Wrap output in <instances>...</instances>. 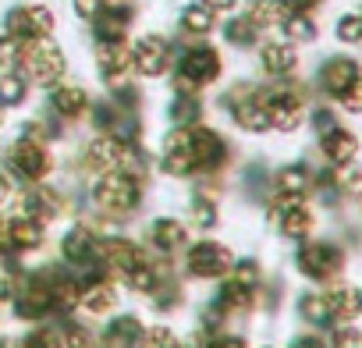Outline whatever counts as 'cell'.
Instances as JSON below:
<instances>
[{
  "label": "cell",
  "mask_w": 362,
  "mask_h": 348,
  "mask_svg": "<svg viewBox=\"0 0 362 348\" xmlns=\"http://www.w3.org/2000/svg\"><path fill=\"white\" fill-rule=\"evenodd\" d=\"M64 348H96V337L86 327H68L64 330Z\"/></svg>",
  "instance_id": "7bdbcfd3"
},
{
  "label": "cell",
  "mask_w": 362,
  "mask_h": 348,
  "mask_svg": "<svg viewBox=\"0 0 362 348\" xmlns=\"http://www.w3.org/2000/svg\"><path fill=\"white\" fill-rule=\"evenodd\" d=\"M54 281H57V274H50V270L25 277L22 291H15V309L22 320H40L54 309Z\"/></svg>",
  "instance_id": "5b68a950"
},
{
  "label": "cell",
  "mask_w": 362,
  "mask_h": 348,
  "mask_svg": "<svg viewBox=\"0 0 362 348\" xmlns=\"http://www.w3.org/2000/svg\"><path fill=\"white\" fill-rule=\"evenodd\" d=\"M61 256H64L68 263H75V267L93 263V256H96V235H93L89 228L75 224V228L61 238Z\"/></svg>",
  "instance_id": "d6986e66"
},
{
  "label": "cell",
  "mask_w": 362,
  "mask_h": 348,
  "mask_svg": "<svg viewBox=\"0 0 362 348\" xmlns=\"http://www.w3.org/2000/svg\"><path fill=\"white\" fill-rule=\"evenodd\" d=\"M320 82H323V89H327L330 96H341V93H348V89L358 82V64H355L351 57H334V61L323 64Z\"/></svg>",
  "instance_id": "ac0fdd59"
},
{
  "label": "cell",
  "mask_w": 362,
  "mask_h": 348,
  "mask_svg": "<svg viewBox=\"0 0 362 348\" xmlns=\"http://www.w3.org/2000/svg\"><path fill=\"white\" fill-rule=\"evenodd\" d=\"M25 71H29L33 82L54 89V86H61V79H64V71H68V61H64L61 47H54V43L43 40V43H36V47L25 54Z\"/></svg>",
  "instance_id": "ba28073f"
},
{
  "label": "cell",
  "mask_w": 362,
  "mask_h": 348,
  "mask_svg": "<svg viewBox=\"0 0 362 348\" xmlns=\"http://www.w3.org/2000/svg\"><path fill=\"white\" fill-rule=\"evenodd\" d=\"M263 103H267L270 128H277V132H295V128L302 124V96H298V93L281 89V93L267 96Z\"/></svg>",
  "instance_id": "5bb4252c"
},
{
  "label": "cell",
  "mask_w": 362,
  "mask_h": 348,
  "mask_svg": "<svg viewBox=\"0 0 362 348\" xmlns=\"http://www.w3.org/2000/svg\"><path fill=\"white\" fill-rule=\"evenodd\" d=\"M86 160H89L96 170H128V174H132L135 163L142 167V160L135 156V149H132L124 139H117V135H100V139H93Z\"/></svg>",
  "instance_id": "8992f818"
},
{
  "label": "cell",
  "mask_w": 362,
  "mask_h": 348,
  "mask_svg": "<svg viewBox=\"0 0 362 348\" xmlns=\"http://www.w3.org/2000/svg\"><path fill=\"white\" fill-rule=\"evenodd\" d=\"M252 302H256V288H249V284H242V281H235V277L221 284L217 309H224V313H249Z\"/></svg>",
  "instance_id": "83f0119b"
},
{
  "label": "cell",
  "mask_w": 362,
  "mask_h": 348,
  "mask_svg": "<svg viewBox=\"0 0 362 348\" xmlns=\"http://www.w3.org/2000/svg\"><path fill=\"white\" fill-rule=\"evenodd\" d=\"M235 267V253L221 242H196L189 249V274L203 281H217Z\"/></svg>",
  "instance_id": "9c48e42d"
},
{
  "label": "cell",
  "mask_w": 362,
  "mask_h": 348,
  "mask_svg": "<svg viewBox=\"0 0 362 348\" xmlns=\"http://www.w3.org/2000/svg\"><path fill=\"white\" fill-rule=\"evenodd\" d=\"M139 348H185V344H181V337L170 327H149V330H142Z\"/></svg>",
  "instance_id": "8d00e7d4"
},
{
  "label": "cell",
  "mask_w": 362,
  "mask_h": 348,
  "mask_svg": "<svg viewBox=\"0 0 362 348\" xmlns=\"http://www.w3.org/2000/svg\"><path fill=\"white\" fill-rule=\"evenodd\" d=\"M43 242H47V235H43V224L36 217L18 214L4 224V245L11 253H36V249H43Z\"/></svg>",
  "instance_id": "4fadbf2b"
},
{
  "label": "cell",
  "mask_w": 362,
  "mask_h": 348,
  "mask_svg": "<svg viewBox=\"0 0 362 348\" xmlns=\"http://www.w3.org/2000/svg\"><path fill=\"white\" fill-rule=\"evenodd\" d=\"M323 298H327L330 320H355L362 313V291L351 284H337V288L323 291Z\"/></svg>",
  "instance_id": "7402d4cb"
},
{
  "label": "cell",
  "mask_w": 362,
  "mask_h": 348,
  "mask_svg": "<svg viewBox=\"0 0 362 348\" xmlns=\"http://www.w3.org/2000/svg\"><path fill=\"white\" fill-rule=\"evenodd\" d=\"M203 4H206V8L217 15V11H231V8L238 4V0H203Z\"/></svg>",
  "instance_id": "f907efd6"
},
{
  "label": "cell",
  "mask_w": 362,
  "mask_h": 348,
  "mask_svg": "<svg viewBox=\"0 0 362 348\" xmlns=\"http://www.w3.org/2000/svg\"><path fill=\"white\" fill-rule=\"evenodd\" d=\"M341 267H344V256L330 242H309L298 249V270L313 281H330L341 274Z\"/></svg>",
  "instance_id": "30bf717a"
},
{
  "label": "cell",
  "mask_w": 362,
  "mask_h": 348,
  "mask_svg": "<svg viewBox=\"0 0 362 348\" xmlns=\"http://www.w3.org/2000/svg\"><path fill=\"white\" fill-rule=\"evenodd\" d=\"M231 270H235V281L256 288V281H259V263H256V260H235Z\"/></svg>",
  "instance_id": "b9f144b4"
},
{
  "label": "cell",
  "mask_w": 362,
  "mask_h": 348,
  "mask_svg": "<svg viewBox=\"0 0 362 348\" xmlns=\"http://www.w3.org/2000/svg\"><path fill=\"white\" fill-rule=\"evenodd\" d=\"M170 121L177 128H196V121H203V103L199 93H177L170 103Z\"/></svg>",
  "instance_id": "4dcf8cb0"
},
{
  "label": "cell",
  "mask_w": 362,
  "mask_h": 348,
  "mask_svg": "<svg viewBox=\"0 0 362 348\" xmlns=\"http://www.w3.org/2000/svg\"><path fill=\"white\" fill-rule=\"evenodd\" d=\"M177 25H181V33H185V36H206L214 29V11L206 4H189L185 11H181Z\"/></svg>",
  "instance_id": "1f68e13d"
},
{
  "label": "cell",
  "mask_w": 362,
  "mask_h": 348,
  "mask_svg": "<svg viewBox=\"0 0 362 348\" xmlns=\"http://www.w3.org/2000/svg\"><path fill=\"white\" fill-rule=\"evenodd\" d=\"M274 189H277V196H284V199H305V192H309V170H305L302 163L281 167Z\"/></svg>",
  "instance_id": "f1b7e54d"
},
{
  "label": "cell",
  "mask_w": 362,
  "mask_h": 348,
  "mask_svg": "<svg viewBox=\"0 0 362 348\" xmlns=\"http://www.w3.org/2000/svg\"><path fill=\"white\" fill-rule=\"evenodd\" d=\"M8 163H11V170L18 174V178L36 182V185L54 170L50 149L43 146V139H33V135H22V139L8 149Z\"/></svg>",
  "instance_id": "277c9868"
},
{
  "label": "cell",
  "mask_w": 362,
  "mask_h": 348,
  "mask_svg": "<svg viewBox=\"0 0 362 348\" xmlns=\"http://www.w3.org/2000/svg\"><path fill=\"white\" fill-rule=\"evenodd\" d=\"M11 196H15V185H11V178H8V174L0 170V207H4Z\"/></svg>",
  "instance_id": "681fc988"
},
{
  "label": "cell",
  "mask_w": 362,
  "mask_h": 348,
  "mask_svg": "<svg viewBox=\"0 0 362 348\" xmlns=\"http://www.w3.org/2000/svg\"><path fill=\"white\" fill-rule=\"evenodd\" d=\"M231 114H235V121H238V128L242 132H267L270 128V117H267V103L259 100V96H245V100H235L231 103Z\"/></svg>",
  "instance_id": "cb8c5ba5"
},
{
  "label": "cell",
  "mask_w": 362,
  "mask_h": 348,
  "mask_svg": "<svg viewBox=\"0 0 362 348\" xmlns=\"http://www.w3.org/2000/svg\"><path fill=\"white\" fill-rule=\"evenodd\" d=\"M228 40L235 43V47H249V43H256V25L249 22V15L245 18H235V22H228Z\"/></svg>",
  "instance_id": "74e56055"
},
{
  "label": "cell",
  "mask_w": 362,
  "mask_h": 348,
  "mask_svg": "<svg viewBox=\"0 0 362 348\" xmlns=\"http://www.w3.org/2000/svg\"><path fill=\"white\" fill-rule=\"evenodd\" d=\"M189 221H192L196 228L210 231V228H217V221H221V210H217V203H214V199H206V196H196V199L189 203Z\"/></svg>",
  "instance_id": "e575fe53"
},
{
  "label": "cell",
  "mask_w": 362,
  "mask_h": 348,
  "mask_svg": "<svg viewBox=\"0 0 362 348\" xmlns=\"http://www.w3.org/2000/svg\"><path fill=\"white\" fill-rule=\"evenodd\" d=\"M337 100L344 103V110H351V114H362V79H358V82H355L348 93H341Z\"/></svg>",
  "instance_id": "f6af8a7d"
},
{
  "label": "cell",
  "mask_w": 362,
  "mask_h": 348,
  "mask_svg": "<svg viewBox=\"0 0 362 348\" xmlns=\"http://www.w3.org/2000/svg\"><path fill=\"white\" fill-rule=\"evenodd\" d=\"M29 96V79L18 71H4L0 75V107H18Z\"/></svg>",
  "instance_id": "d6a6232c"
},
{
  "label": "cell",
  "mask_w": 362,
  "mask_h": 348,
  "mask_svg": "<svg viewBox=\"0 0 362 348\" xmlns=\"http://www.w3.org/2000/svg\"><path fill=\"white\" fill-rule=\"evenodd\" d=\"M142 330H146V327L139 323V316L124 313V316L110 320V327L103 330V344H107V348H139Z\"/></svg>",
  "instance_id": "603a6c76"
},
{
  "label": "cell",
  "mask_w": 362,
  "mask_h": 348,
  "mask_svg": "<svg viewBox=\"0 0 362 348\" xmlns=\"http://www.w3.org/2000/svg\"><path fill=\"white\" fill-rule=\"evenodd\" d=\"M93 199L107 214H128L139 203V182L128 170H100V178L93 185Z\"/></svg>",
  "instance_id": "3957f363"
},
{
  "label": "cell",
  "mask_w": 362,
  "mask_h": 348,
  "mask_svg": "<svg viewBox=\"0 0 362 348\" xmlns=\"http://www.w3.org/2000/svg\"><path fill=\"white\" fill-rule=\"evenodd\" d=\"M189 132H192V156H196V170H217V167L228 160V142H224L217 132L203 128V124H196V128H189Z\"/></svg>",
  "instance_id": "9a60e30c"
},
{
  "label": "cell",
  "mask_w": 362,
  "mask_h": 348,
  "mask_svg": "<svg viewBox=\"0 0 362 348\" xmlns=\"http://www.w3.org/2000/svg\"><path fill=\"white\" fill-rule=\"evenodd\" d=\"M93 25H96V36L100 40H121L128 33V25H132V11H128V4L100 8V15L93 18Z\"/></svg>",
  "instance_id": "d4e9b609"
},
{
  "label": "cell",
  "mask_w": 362,
  "mask_h": 348,
  "mask_svg": "<svg viewBox=\"0 0 362 348\" xmlns=\"http://www.w3.org/2000/svg\"><path fill=\"white\" fill-rule=\"evenodd\" d=\"M259 61H263V71H267V75H291L295 64H298L291 43H267V47L259 50Z\"/></svg>",
  "instance_id": "4316f807"
},
{
  "label": "cell",
  "mask_w": 362,
  "mask_h": 348,
  "mask_svg": "<svg viewBox=\"0 0 362 348\" xmlns=\"http://www.w3.org/2000/svg\"><path fill=\"white\" fill-rule=\"evenodd\" d=\"M206 348H249V341L238 334H217V337H210Z\"/></svg>",
  "instance_id": "7dc6e473"
},
{
  "label": "cell",
  "mask_w": 362,
  "mask_h": 348,
  "mask_svg": "<svg viewBox=\"0 0 362 348\" xmlns=\"http://www.w3.org/2000/svg\"><path fill=\"white\" fill-rule=\"evenodd\" d=\"M330 348H362V330L355 327H337L330 337Z\"/></svg>",
  "instance_id": "ee69618b"
},
{
  "label": "cell",
  "mask_w": 362,
  "mask_h": 348,
  "mask_svg": "<svg viewBox=\"0 0 362 348\" xmlns=\"http://www.w3.org/2000/svg\"><path fill=\"white\" fill-rule=\"evenodd\" d=\"M163 170L174 178H185L196 170V156H192V132L189 128H174L163 139Z\"/></svg>",
  "instance_id": "8fae6325"
},
{
  "label": "cell",
  "mask_w": 362,
  "mask_h": 348,
  "mask_svg": "<svg viewBox=\"0 0 362 348\" xmlns=\"http://www.w3.org/2000/svg\"><path fill=\"white\" fill-rule=\"evenodd\" d=\"M78 306L89 313V316H107L117 309V288L110 281H89L82 291H78Z\"/></svg>",
  "instance_id": "ffe728a7"
},
{
  "label": "cell",
  "mask_w": 362,
  "mask_h": 348,
  "mask_svg": "<svg viewBox=\"0 0 362 348\" xmlns=\"http://www.w3.org/2000/svg\"><path fill=\"white\" fill-rule=\"evenodd\" d=\"M71 4H75V15L82 22H93L100 15V8H103V0H71Z\"/></svg>",
  "instance_id": "bcb514c9"
},
{
  "label": "cell",
  "mask_w": 362,
  "mask_h": 348,
  "mask_svg": "<svg viewBox=\"0 0 362 348\" xmlns=\"http://www.w3.org/2000/svg\"><path fill=\"white\" fill-rule=\"evenodd\" d=\"M316 128H320V135H323V132H330V128H337V124H334V117H330L327 110H320V114H316Z\"/></svg>",
  "instance_id": "f5cc1de1"
},
{
  "label": "cell",
  "mask_w": 362,
  "mask_h": 348,
  "mask_svg": "<svg viewBox=\"0 0 362 348\" xmlns=\"http://www.w3.org/2000/svg\"><path fill=\"white\" fill-rule=\"evenodd\" d=\"M274 217H277L281 235H288V238H305V235L313 231V210H309L302 199H284V196H277Z\"/></svg>",
  "instance_id": "2e32d148"
},
{
  "label": "cell",
  "mask_w": 362,
  "mask_h": 348,
  "mask_svg": "<svg viewBox=\"0 0 362 348\" xmlns=\"http://www.w3.org/2000/svg\"><path fill=\"white\" fill-rule=\"evenodd\" d=\"M298 313H302V320H309V323H316V327L330 323V309H327L323 291H309V295H302V298H298Z\"/></svg>",
  "instance_id": "d590c367"
},
{
  "label": "cell",
  "mask_w": 362,
  "mask_h": 348,
  "mask_svg": "<svg viewBox=\"0 0 362 348\" xmlns=\"http://www.w3.org/2000/svg\"><path fill=\"white\" fill-rule=\"evenodd\" d=\"M284 33H288L291 40H298V43L316 40V25H313L305 15H291V18H284Z\"/></svg>",
  "instance_id": "f35d334b"
},
{
  "label": "cell",
  "mask_w": 362,
  "mask_h": 348,
  "mask_svg": "<svg viewBox=\"0 0 362 348\" xmlns=\"http://www.w3.org/2000/svg\"><path fill=\"white\" fill-rule=\"evenodd\" d=\"M337 40L341 43H362V15H344L337 22Z\"/></svg>",
  "instance_id": "60d3db41"
},
{
  "label": "cell",
  "mask_w": 362,
  "mask_h": 348,
  "mask_svg": "<svg viewBox=\"0 0 362 348\" xmlns=\"http://www.w3.org/2000/svg\"><path fill=\"white\" fill-rule=\"evenodd\" d=\"M96 253L103 256V263L114 270V274H128V270H135L146 256H142V249L135 245V242H128V238H107L103 245H96Z\"/></svg>",
  "instance_id": "e0dca14e"
},
{
  "label": "cell",
  "mask_w": 362,
  "mask_h": 348,
  "mask_svg": "<svg viewBox=\"0 0 362 348\" xmlns=\"http://www.w3.org/2000/svg\"><path fill=\"white\" fill-rule=\"evenodd\" d=\"M54 29H57V18L47 4H18L4 18V33L15 36L18 43H43L54 36Z\"/></svg>",
  "instance_id": "6da1fadb"
},
{
  "label": "cell",
  "mask_w": 362,
  "mask_h": 348,
  "mask_svg": "<svg viewBox=\"0 0 362 348\" xmlns=\"http://www.w3.org/2000/svg\"><path fill=\"white\" fill-rule=\"evenodd\" d=\"M25 54V43H18L15 36H0V68H15L18 64V57Z\"/></svg>",
  "instance_id": "ab89813d"
},
{
  "label": "cell",
  "mask_w": 362,
  "mask_h": 348,
  "mask_svg": "<svg viewBox=\"0 0 362 348\" xmlns=\"http://www.w3.org/2000/svg\"><path fill=\"white\" fill-rule=\"evenodd\" d=\"M132 68H135L142 79H160V75H167V68H170V43H167L163 36H156V33L139 36L135 47H132Z\"/></svg>",
  "instance_id": "52a82bcc"
},
{
  "label": "cell",
  "mask_w": 362,
  "mask_h": 348,
  "mask_svg": "<svg viewBox=\"0 0 362 348\" xmlns=\"http://www.w3.org/2000/svg\"><path fill=\"white\" fill-rule=\"evenodd\" d=\"M50 107H54L61 117H78V114L89 107V96H86L82 86H54Z\"/></svg>",
  "instance_id": "f546056e"
},
{
  "label": "cell",
  "mask_w": 362,
  "mask_h": 348,
  "mask_svg": "<svg viewBox=\"0 0 362 348\" xmlns=\"http://www.w3.org/2000/svg\"><path fill=\"white\" fill-rule=\"evenodd\" d=\"M355 153H358V139H355L351 132H344V128H330V132H323V156H327L330 163L344 167V163L355 160Z\"/></svg>",
  "instance_id": "484cf974"
},
{
  "label": "cell",
  "mask_w": 362,
  "mask_h": 348,
  "mask_svg": "<svg viewBox=\"0 0 362 348\" xmlns=\"http://www.w3.org/2000/svg\"><path fill=\"white\" fill-rule=\"evenodd\" d=\"M149 238L160 253H177V249L189 245V228L174 217H156L153 228H149Z\"/></svg>",
  "instance_id": "44dd1931"
},
{
  "label": "cell",
  "mask_w": 362,
  "mask_h": 348,
  "mask_svg": "<svg viewBox=\"0 0 362 348\" xmlns=\"http://www.w3.org/2000/svg\"><path fill=\"white\" fill-rule=\"evenodd\" d=\"M291 348H330V344H323L320 337H295Z\"/></svg>",
  "instance_id": "816d5d0a"
},
{
  "label": "cell",
  "mask_w": 362,
  "mask_h": 348,
  "mask_svg": "<svg viewBox=\"0 0 362 348\" xmlns=\"http://www.w3.org/2000/svg\"><path fill=\"white\" fill-rule=\"evenodd\" d=\"M221 79V54L214 47H196L181 57L174 71V93H196Z\"/></svg>",
  "instance_id": "7a4b0ae2"
},
{
  "label": "cell",
  "mask_w": 362,
  "mask_h": 348,
  "mask_svg": "<svg viewBox=\"0 0 362 348\" xmlns=\"http://www.w3.org/2000/svg\"><path fill=\"white\" fill-rule=\"evenodd\" d=\"M281 4H284V11H291V15H309L320 0H281Z\"/></svg>",
  "instance_id": "c3c4849f"
},
{
  "label": "cell",
  "mask_w": 362,
  "mask_h": 348,
  "mask_svg": "<svg viewBox=\"0 0 362 348\" xmlns=\"http://www.w3.org/2000/svg\"><path fill=\"white\" fill-rule=\"evenodd\" d=\"M96 68H100V79L107 86H121L132 71V50H124L121 40H100L96 43Z\"/></svg>",
  "instance_id": "7c38bea8"
},
{
  "label": "cell",
  "mask_w": 362,
  "mask_h": 348,
  "mask_svg": "<svg viewBox=\"0 0 362 348\" xmlns=\"http://www.w3.org/2000/svg\"><path fill=\"white\" fill-rule=\"evenodd\" d=\"M281 18H284V4H281V0H249V22L256 29L277 25Z\"/></svg>",
  "instance_id": "836d02e7"
}]
</instances>
